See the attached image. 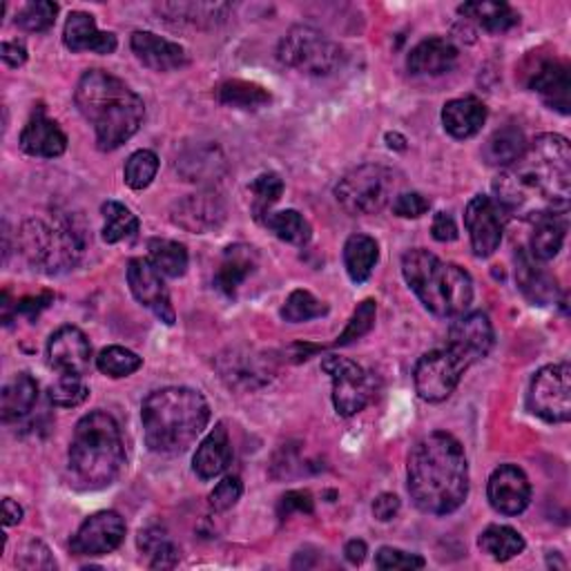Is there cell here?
Returning <instances> with one entry per match:
<instances>
[{"label":"cell","instance_id":"cell-15","mask_svg":"<svg viewBox=\"0 0 571 571\" xmlns=\"http://www.w3.org/2000/svg\"><path fill=\"white\" fill-rule=\"evenodd\" d=\"M505 217L507 215L491 197L478 195L469 201L465 210V226L469 230L471 248L476 257L487 259L500 248L502 232H505Z\"/></svg>","mask_w":571,"mask_h":571},{"label":"cell","instance_id":"cell-13","mask_svg":"<svg viewBox=\"0 0 571 571\" xmlns=\"http://www.w3.org/2000/svg\"><path fill=\"white\" fill-rule=\"evenodd\" d=\"M326 375L333 382V404L342 417H353L364 411L375 397V380L357 362L329 355L322 362Z\"/></svg>","mask_w":571,"mask_h":571},{"label":"cell","instance_id":"cell-18","mask_svg":"<svg viewBox=\"0 0 571 571\" xmlns=\"http://www.w3.org/2000/svg\"><path fill=\"white\" fill-rule=\"evenodd\" d=\"M217 371L230 388L252 391L268 384L274 375L272 360L248 349H228L217 357Z\"/></svg>","mask_w":571,"mask_h":571},{"label":"cell","instance_id":"cell-39","mask_svg":"<svg viewBox=\"0 0 571 571\" xmlns=\"http://www.w3.org/2000/svg\"><path fill=\"white\" fill-rule=\"evenodd\" d=\"M138 549L150 556L153 569H173L179 562V549L168 538L164 527H148L138 531Z\"/></svg>","mask_w":571,"mask_h":571},{"label":"cell","instance_id":"cell-7","mask_svg":"<svg viewBox=\"0 0 571 571\" xmlns=\"http://www.w3.org/2000/svg\"><path fill=\"white\" fill-rule=\"evenodd\" d=\"M90 246L85 224L74 215L28 219L19 232V248L28 263L45 274H61L79 266Z\"/></svg>","mask_w":571,"mask_h":571},{"label":"cell","instance_id":"cell-50","mask_svg":"<svg viewBox=\"0 0 571 571\" xmlns=\"http://www.w3.org/2000/svg\"><path fill=\"white\" fill-rule=\"evenodd\" d=\"M426 560L417 553H408L395 547H382L375 556V567L391 571V569H422Z\"/></svg>","mask_w":571,"mask_h":571},{"label":"cell","instance_id":"cell-41","mask_svg":"<svg viewBox=\"0 0 571 571\" xmlns=\"http://www.w3.org/2000/svg\"><path fill=\"white\" fill-rule=\"evenodd\" d=\"M217 98L224 105L239 107V110H259L270 103V92L250 81H226L217 90Z\"/></svg>","mask_w":571,"mask_h":571},{"label":"cell","instance_id":"cell-49","mask_svg":"<svg viewBox=\"0 0 571 571\" xmlns=\"http://www.w3.org/2000/svg\"><path fill=\"white\" fill-rule=\"evenodd\" d=\"M59 14V6L50 3V0H39V3H28L19 17L17 25L25 32H48Z\"/></svg>","mask_w":571,"mask_h":571},{"label":"cell","instance_id":"cell-48","mask_svg":"<svg viewBox=\"0 0 571 571\" xmlns=\"http://www.w3.org/2000/svg\"><path fill=\"white\" fill-rule=\"evenodd\" d=\"M50 402L59 408L81 406L90 397V388L81 375H61L56 384L50 386Z\"/></svg>","mask_w":571,"mask_h":571},{"label":"cell","instance_id":"cell-28","mask_svg":"<svg viewBox=\"0 0 571 571\" xmlns=\"http://www.w3.org/2000/svg\"><path fill=\"white\" fill-rule=\"evenodd\" d=\"M230 465H232L230 436H228V428L219 422L199 445L193 458V469L201 480H212L221 476Z\"/></svg>","mask_w":571,"mask_h":571},{"label":"cell","instance_id":"cell-44","mask_svg":"<svg viewBox=\"0 0 571 571\" xmlns=\"http://www.w3.org/2000/svg\"><path fill=\"white\" fill-rule=\"evenodd\" d=\"M157 173H159V157L153 150H136L134 155H129L123 168L125 184L132 190L148 188L155 181Z\"/></svg>","mask_w":571,"mask_h":571},{"label":"cell","instance_id":"cell-24","mask_svg":"<svg viewBox=\"0 0 571 571\" xmlns=\"http://www.w3.org/2000/svg\"><path fill=\"white\" fill-rule=\"evenodd\" d=\"M129 48L143 65L155 72H175L188 63L186 50L179 43L162 39L153 32H134Z\"/></svg>","mask_w":571,"mask_h":571},{"label":"cell","instance_id":"cell-52","mask_svg":"<svg viewBox=\"0 0 571 571\" xmlns=\"http://www.w3.org/2000/svg\"><path fill=\"white\" fill-rule=\"evenodd\" d=\"M277 513L281 520H289L293 513H315V500L311 496V491L307 489H295V491H289L283 494L279 505H277Z\"/></svg>","mask_w":571,"mask_h":571},{"label":"cell","instance_id":"cell-22","mask_svg":"<svg viewBox=\"0 0 571 571\" xmlns=\"http://www.w3.org/2000/svg\"><path fill=\"white\" fill-rule=\"evenodd\" d=\"M544 261L536 259L527 248H518L516 252V283L520 293L533 307H549L558 302V281L542 266Z\"/></svg>","mask_w":571,"mask_h":571},{"label":"cell","instance_id":"cell-1","mask_svg":"<svg viewBox=\"0 0 571 571\" xmlns=\"http://www.w3.org/2000/svg\"><path fill=\"white\" fill-rule=\"evenodd\" d=\"M496 204L505 215L533 221L544 215L564 217L571 201V148L560 134H540L525 155L494 181Z\"/></svg>","mask_w":571,"mask_h":571},{"label":"cell","instance_id":"cell-40","mask_svg":"<svg viewBox=\"0 0 571 571\" xmlns=\"http://www.w3.org/2000/svg\"><path fill=\"white\" fill-rule=\"evenodd\" d=\"M150 261L164 277H184L188 270V250L184 243L173 239H150Z\"/></svg>","mask_w":571,"mask_h":571},{"label":"cell","instance_id":"cell-4","mask_svg":"<svg viewBox=\"0 0 571 571\" xmlns=\"http://www.w3.org/2000/svg\"><path fill=\"white\" fill-rule=\"evenodd\" d=\"M141 422L150 451L177 456L204 434L210 422V404L195 388L166 386L143 399Z\"/></svg>","mask_w":571,"mask_h":571},{"label":"cell","instance_id":"cell-26","mask_svg":"<svg viewBox=\"0 0 571 571\" xmlns=\"http://www.w3.org/2000/svg\"><path fill=\"white\" fill-rule=\"evenodd\" d=\"M63 43L70 52H96V54H114L116 37L112 32H101L96 28L94 17L85 12H72L65 21Z\"/></svg>","mask_w":571,"mask_h":571},{"label":"cell","instance_id":"cell-11","mask_svg":"<svg viewBox=\"0 0 571 571\" xmlns=\"http://www.w3.org/2000/svg\"><path fill=\"white\" fill-rule=\"evenodd\" d=\"M522 85L536 94L560 114L571 112V74L569 65L551 54L531 52L518 72Z\"/></svg>","mask_w":571,"mask_h":571},{"label":"cell","instance_id":"cell-30","mask_svg":"<svg viewBox=\"0 0 571 571\" xmlns=\"http://www.w3.org/2000/svg\"><path fill=\"white\" fill-rule=\"evenodd\" d=\"M164 21L175 25L193 28H215L228 19L232 12L230 3H162L155 8Z\"/></svg>","mask_w":571,"mask_h":571},{"label":"cell","instance_id":"cell-8","mask_svg":"<svg viewBox=\"0 0 571 571\" xmlns=\"http://www.w3.org/2000/svg\"><path fill=\"white\" fill-rule=\"evenodd\" d=\"M277 59L281 65L307 76H329L342 65L344 52L324 32L311 25H298L279 41Z\"/></svg>","mask_w":571,"mask_h":571},{"label":"cell","instance_id":"cell-42","mask_svg":"<svg viewBox=\"0 0 571 571\" xmlns=\"http://www.w3.org/2000/svg\"><path fill=\"white\" fill-rule=\"evenodd\" d=\"M103 217H105V226H103V239L107 243H118L123 239H132L138 232V217L123 204L118 201H105L101 208Z\"/></svg>","mask_w":571,"mask_h":571},{"label":"cell","instance_id":"cell-14","mask_svg":"<svg viewBox=\"0 0 571 571\" xmlns=\"http://www.w3.org/2000/svg\"><path fill=\"white\" fill-rule=\"evenodd\" d=\"M164 274L153 266L150 259L134 257L127 263V283L134 300L150 309L164 324L173 326L175 324V309L170 293L166 289V283L162 279Z\"/></svg>","mask_w":571,"mask_h":571},{"label":"cell","instance_id":"cell-56","mask_svg":"<svg viewBox=\"0 0 571 571\" xmlns=\"http://www.w3.org/2000/svg\"><path fill=\"white\" fill-rule=\"evenodd\" d=\"M399 511V498L395 494H382L373 502V516L382 522H388L397 516Z\"/></svg>","mask_w":571,"mask_h":571},{"label":"cell","instance_id":"cell-31","mask_svg":"<svg viewBox=\"0 0 571 571\" xmlns=\"http://www.w3.org/2000/svg\"><path fill=\"white\" fill-rule=\"evenodd\" d=\"M487 121V105L476 96L454 98L443 107V125L454 138L476 136Z\"/></svg>","mask_w":571,"mask_h":571},{"label":"cell","instance_id":"cell-21","mask_svg":"<svg viewBox=\"0 0 571 571\" xmlns=\"http://www.w3.org/2000/svg\"><path fill=\"white\" fill-rule=\"evenodd\" d=\"M48 357L52 368L61 375H85L92 362V346L87 335L76 326H61L48 342Z\"/></svg>","mask_w":571,"mask_h":571},{"label":"cell","instance_id":"cell-47","mask_svg":"<svg viewBox=\"0 0 571 571\" xmlns=\"http://www.w3.org/2000/svg\"><path fill=\"white\" fill-rule=\"evenodd\" d=\"M375 318H377V304H375L373 300H364V302L355 309L353 318L349 320V324H346V329L342 331V335L333 342V346H335V349L349 346V344L362 340L364 335H368V333L373 331V326H375Z\"/></svg>","mask_w":571,"mask_h":571},{"label":"cell","instance_id":"cell-32","mask_svg":"<svg viewBox=\"0 0 571 571\" xmlns=\"http://www.w3.org/2000/svg\"><path fill=\"white\" fill-rule=\"evenodd\" d=\"M527 150V138L520 127L516 125H505L496 129L482 148V157L489 166L496 168H509L516 164Z\"/></svg>","mask_w":571,"mask_h":571},{"label":"cell","instance_id":"cell-5","mask_svg":"<svg viewBox=\"0 0 571 571\" xmlns=\"http://www.w3.org/2000/svg\"><path fill=\"white\" fill-rule=\"evenodd\" d=\"M402 274L424 309L438 318H460L474 302L471 274L428 250H408L402 257Z\"/></svg>","mask_w":571,"mask_h":571},{"label":"cell","instance_id":"cell-29","mask_svg":"<svg viewBox=\"0 0 571 571\" xmlns=\"http://www.w3.org/2000/svg\"><path fill=\"white\" fill-rule=\"evenodd\" d=\"M177 170L186 181H219V177L226 173V159L217 146L199 143V146H193L177 157Z\"/></svg>","mask_w":571,"mask_h":571},{"label":"cell","instance_id":"cell-43","mask_svg":"<svg viewBox=\"0 0 571 571\" xmlns=\"http://www.w3.org/2000/svg\"><path fill=\"white\" fill-rule=\"evenodd\" d=\"M329 307L320 302L311 291H293L281 309V318L289 324H304L318 318H324Z\"/></svg>","mask_w":571,"mask_h":571},{"label":"cell","instance_id":"cell-51","mask_svg":"<svg viewBox=\"0 0 571 571\" xmlns=\"http://www.w3.org/2000/svg\"><path fill=\"white\" fill-rule=\"evenodd\" d=\"M243 494V485L237 476H226L212 491H210V507L215 511H228L232 509Z\"/></svg>","mask_w":571,"mask_h":571},{"label":"cell","instance_id":"cell-17","mask_svg":"<svg viewBox=\"0 0 571 571\" xmlns=\"http://www.w3.org/2000/svg\"><path fill=\"white\" fill-rule=\"evenodd\" d=\"M125 538V522L116 511H98L90 516L74 533L70 549L76 556H105L121 547Z\"/></svg>","mask_w":571,"mask_h":571},{"label":"cell","instance_id":"cell-57","mask_svg":"<svg viewBox=\"0 0 571 571\" xmlns=\"http://www.w3.org/2000/svg\"><path fill=\"white\" fill-rule=\"evenodd\" d=\"M52 302H54V295H52V293H43V295H37V298H23L21 302H17L14 311L34 318V315H39L43 309H48Z\"/></svg>","mask_w":571,"mask_h":571},{"label":"cell","instance_id":"cell-20","mask_svg":"<svg viewBox=\"0 0 571 571\" xmlns=\"http://www.w3.org/2000/svg\"><path fill=\"white\" fill-rule=\"evenodd\" d=\"M491 507L502 516H518L531 502V485L522 469L516 465H500L487 485Z\"/></svg>","mask_w":571,"mask_h":571},{"label":"cell","instance_id":"cell-34","mask_svg":"<svg viewBox=\"0 0 571 571\" xmlns=\"http://www.w3.org/2000/svg\"><path fill=\"white\" fill-rule=\"evenodd\" d=\"M39 399V384L30 373H19L12 382L6 384L0 395V415L6 422L25 417Z\"/></svg>","mask_w":571,"mask_h":571},{"label":"cell","instance_id":"cell-33","mask_svg":"<svg viewBox=\"0 0 571 571\" xmlns=\"http://www.w3.org/2000/svg\"><path fill=\"white\" fill-rule=\"evenodd\" d=\"M458 12L476 21L489 34H505L520 23V14L507 3H491V0H478V3H465Z\"/></svg>","mask_w":571,"mask_h":571},{"label":"cell","instance_id":"cell-19","mask_svg":"<svg viewBox=\"0 0 571 571\" xmlns=\"http://www.w3.org/2000/svg\"><path fill=\"white\" fill-rule=\"evenodd\" d=\"M496 342L494 326L485 313L460 315L449 329V344L458 357H463L469 366L485 360Z\"/></svg>","mask_w":571,"mask_h":571},{"label":"cell","instance_id":"cell-10","mask_svg":"<svg viewBox=\"0 0 571 571\" xmlns=\"http://www.w3.org/2000/svg\"><path fill=\"white\" fill-rule=\"evenodd\" d=\"M529 411L549 422L564 424L571 417V366L567 362L542 366L527 393Z\"/></svg>","mask_w":571,"mask_h":571},{"label":"cell","instance_id":"cell-59","mask_svg":"<svg viewBox=\"0 0 571 571\" xmlns=\"http://www.w3.org/2000/svg\"><path fill=\"white\" fill-rule=\"evenodd\" d=\"M366 553H368V547H366V542L364 540H349L346 542V547H344V556H346V560L351 562V564H362L364 562V558H366Z\"/></svg>","mask_w":571,"mask_h":571},{"label":"cell","instance_id":"cell-46","mask_svg":"<svg viewBox=\"0 0 571 571\" xmlns=\"http://www.w3.org/2000/svg\"><path fill=\"white\" fill-rule=\"evenodd\" d=\"M250 195H252V212L259 221H263L270 208L281 199L283 181L274 173H263L250 184Z\"/></svg>","mask_w":571,"mask_h":571},{"label":"cell","instance_id":"cell-6","mask_svg":"<svg viewBox=\"0 0 571 571\" xmlns=\"http://www.w3.org/2000/svg\"><path fill=\"white\" fill-rule=\"evenodd\" d=\"M125 465V445L116 419L105 411L83 415L70 443V469L87 489L110 487Z\"/></svg>","mask_w":571,"mask_h":571},{"label":"cell","instance_id":"cell-9","mask_svg":"<svg viewBox=\"0 0 571 571\" xmlns=\"http://www.w3.org/2000/svg\"><path fill=\"white\" fill-rule=\"evenodd\" d=\"M395 190L397 177L393 170L377 164H364L340 179L335 199L349 215L366 217L384 210L393 201Z\"/></svg>","mask_w":571,"mask_h":571},{"label":"cell","instance_id":"cell-27","mask_svg":"<svg viewBox=\"0 0 571 571\" xmlns=\"http://www.w3.org/2000/svg\"><path fill=\"white\" fill-rule=\"evenodd\" d=\"M257 263H259V257L252 246H246V243L228 246L215 272V289L232 298L239 291V286L255 272Z\"/></svg>","mask_w":571,"mask_h":571},{"label":"cell","instance_id":"cell-37","mask_svg":"<svg viewBox=\"0 0 571 571\" xmlns=\"http://www.w3.org/2000/svg\"><path fill=\"white\" fill-rule=\"evenodd\" d=\"M478 547L482 549V553H487L489 558L498 560V562H507L516 556H520L527 547L525 538L507 525H491L487 527L480 538H478Z\"/></svg>","mask_w":571,"mask_h":571},{"label":"cell","instance_id":"cell-58","mask_svg":"<svg viewBox=\"0 0 571 571\" xmlns=\"http://www.w3.org/2000/svg\"><path fill=\"white\" fill-rule=\"evenodd\" d=\"M0 56H3V61H6V65H10V68H21V65H25V61H28V50H25V45L23 43H17V41H8V43H3V48H0Z\"/></svg>","mask_w":571,"mask_h":571},{"label":"cell","instance_id":"cell-3","mask_svg":"<svg viewBox=\"0 0 571 571\" xmlns=\"http://www.w3.org/2000/svg\"><path fill=\"white\" fill-rule=\"evenodd\" d=\"M76 107L96 132V146L112 153L129 141L146 116L143 98L125 81L103 72L87 70L76 85Z\"/></svg>","mask_w":571,"mask_h":571},{"label":"cell","instance_id":"cell-35","mask_svg":"<svg viewBox=\"0 0 571 571\" xmlns=\"http://www.w3.org/2000/svg\"><path fill=\"white\" fill-rule=\"evenodd\" d=\"M531 224H533V232H531L527 250L540 261L553 259L562 250V243H564V235H567L564 217L544 215V217L533 219Z\"/></svg>","mask_w":571,"mask_h":571},{"label":"cell","instance_id":"cell-23","mask_svg":"<svg viewBox=\"0 0 571 571\" xmlns=\"http://www.w3.org/2000/svg\"><path fill=\"white\" fill-rule=\"evenodd\" d=\"M21 148L30 157L56 159L68 150V136L43 107H37L21 132Z\"/></svg>","mask_w":571,"mask_h":571},{"label":"cell","instance_id":"cell-16","mask_svg":"<svg viewBox=\"0 0 571 571\" xmlns=\"http://www.w3.org/2000/svg\"><path fill=\"white\" fill-rule=\"evenodd\" d=\"M226 217H228L226 201L212 190L188 195L175 201L170 208L173 224L195 235H206L217 230L226 221Z\"/></svg>","mask_w":571,"mask_h":571},{"label":"cell","instance_id":"cell-45","mask_svg":"<svg viewBox=\"0 0 571 571\" xmlns=\"http://www.w3.org/2000/svg\"><path fill=\"white\" fill-rule=\"evenodd\" d=\"M96 366L103 375L118 380V377H127V375L136 373L143 366V360L136 353H132L129 349L107 346L98 353Z\"/></svg>","mask_w":571,"mask_h":571},{"label":"cell","instance_id":"cell-54","mask_svg":"<svg viewBox=\"0 0 571 571\" xmlns=\"http://www.w3.org/2000/svg\"><path fill=\"white\" fill-rule=\"evenodd\" d=\"M428 210H432V201H428L419 193H404L393 199V215H397L402 219H417V217L426 215Z\"/></svg>","mask_w":571,"mask_h":571},{"label":"cell","instance_id":"cell-25","mask_svg":"<svg viewBox=\"0 0 571 571\" xmlns=\"http://www.w3.org/2000/svg\"><path fill=\"white\" fill-rule=\"evenodd\" d=\"M458 56L460 52L449 39L432 37V39H424L411 50L406 59V68L415 76H440L454 70V65L458 63Z\"/></svg>","mask_w":571,"mask_h":571},{"label":"cell","instance_id":"cell-55","mask_svg":"<svg viewBox=\"0 0 571 571\" xmlns=\"http://www.w3.org/2000/svg\"><path fill=\"white\" fill-rule=\"evenodd\" d=\"M432 235L440 243H449L458 239V226L449 212H438L432 224Z\"/></svg>","mask_w":571,"mask_h":571},{"label":"cell","instance_id":"cell-53","mask_svg":"<svg viewBox=\"0 0 571 571\" xmlns=\"http://www.w3.org/2000/svg\"><path fill=\"white\" fill-rule=\"evenodd\" d=\"M21 569H56V560L41 540H30L17 556Z\"/></svg>","mask_w":571,"mask_h":571},{"label":"cell","instance_id":"cell-38","mask_svg":"<svg viewBox=\"0 0 571 571\" xmlns=\"http://www.w3.org/2000/svg\"><path fill=\"white\" fill-rule=\"evenodd\" d=\"M268 230H272L281 241L293 246H307L313 237V228L309 219L298 210H281V212H268L261 221Z\"/></svg>","mask_w":571,"mask_h":571},{"label":"cell","instance_id":"cell-36","mask_svg":"<svg viewBox=\"0 0 571 571\" xmlns=\"http://www.w3.org/2000/svg\"><path fill=\"white\" fill-rule=\"evenodd\" d=\"M380 259V246L368 235H351L344 243V266L355 283H364Z\"/></svg>","mask_w":571,"mask_h":571},{"label":"cell","instance_id":"cell-2","mask_svg":"<svg viewBox=\"0 0 571 571\" xmlns=\"http://www.w3.org/2000/svg\"><path fill=\"white\" fill-rule=\"evenodd\" d=\"M406 482L419 511L454 513L469 496V463L463 445L447 432L424 436L408 454Z\"/></svg>","mask_w":571,"mask_h":571},{"label":"cell","instance_id":"cell-12","mask_svg":"<svg viewBox=\"0 0 571 571\" xmlns=\"http://www.w3.org/2000/svg\"><path fill=\"white\" fill-rule=\"evenodd\" d=\"M469 364L451 349H436L424 353L413 371L415 391L424 402H445L458 388Z\"/></svg>","mask_w":571,"mask_h":571},{"label":"cell","instance_id":"cell-60","mask_svg":"<svg viewBox=\"0 0 571 571\" xmlns=\"http://www.w3.org/2000/svg\"><path fill=\"white\" fill-rule=\"evenodd\" d=\"M23 520V507L19 502H14L12 498L3 500V522L6 527H14Z\"/></svg>","mask_w":571,"mask_h":571}]
</instances>
